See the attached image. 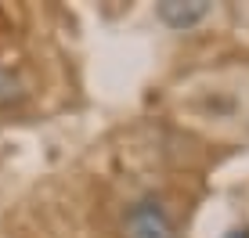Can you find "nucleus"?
<instances>
[{
	"label": "nucleus",
	"mask_w": 249,
	"mask_h": 238,
	"mask_svg": "<svg viewBox=\"0 0 249 238\" xmlns=\"http://www.w3.org/2000/svg\"><path fill=\"white\" fill-rule=\"evenodd\" d=\"M22 98H25L22 80H18V76H15L11 69H4V65H0V108H7V105H18Z\"/></svg>",
	"instance_id": "7ed1b4c3"
},
{
	"label": "nucleus",
	"mask_w": 249,
	"mask_h": 238,
	"mask_svg": "<svg viewBox=\"0 0 249 238\" xmlns=\"http://www.w3.org/2000/svg\"><path fill=\"white\" fill-rule=\"evenodd\" d=\"M156 11L170 29H192L210 15V0H162Z\"/></svg>",
	"instance_id": "f03ea898"
},
{
	"label": "nucleus",
	"mask_w": 249,
	"mask_h": 238,
	"mask_svg": "<svg viewBox=\"0 0 249 238\" xmlns=\"http://www.w3.org/2000/svg\"><path fill=\"white\" fill-rule=\"evenodd\" d=\"M126 224H130L134 238H174V227H170V217L162 213L159 202L144 199L137 202L130 209V217H126Z\"/></svg>",
	"instance_id": "f257e3e1"
}]
</instances>
